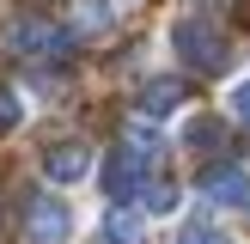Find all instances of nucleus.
I'll return each instance as SVG.
<instances>
[{"instance_id":"obj_8","label":"nucleus","mask_w":250,"mask_h":244,"mask_svg":"<svg viewBox=\"0 0 250 244\" xmlns=\"http://www.w3.org/2000/svg\"><path fill=\"white\" fill-rule=\"evenodd\" d=\"M110 19H116V6H110V0H80V6H73V24H80L85 37H92V31H104Z\"/></svg>"},{"instance_id":"obj_13","label":"nucleus","mask_w":250,"mask_h":244,"mask_svg":"<svg viewBox=\"0 0 250 244\" xmlns=\"http://www.w3.org/2000/svg\"><path fill=\"white\" fill-rule=\"evenodd\" d=\"M189 141H195V146H214V141H220V122H208V116H202V122L189 128Z\"/></svg>"},{"instance_id":"obj_9","label":"nucleus","mask_w":250,"mask_h":244,"mask_svg":"<svg viewBox=\"0 0 250 244\" xmlns=\"http://www.w3.org/2000/svg\"><path fill=\"white\" fill-rule=\"evenodd\" d=\"M183 202V189L171 177H153V189H146V214H171V207Z\"/></svg>"},{"instance_id":"obj_4","label":"nucleus","mask_w":250,"mask_h":244,"mask_svg":"<svg viewBox=\"0 0 250 244\" xmlns=\"http://www.w3.org/2000/svg\"><path fill=\"white\" fill-rule=\"evenodd\" d=\"M141 183H153V177H146V153L116 146V153L104 159V189L116 195V202H128V195H141Z\"/></svg>"},{"instance_id":"obj_5","label":"nucleus","mask_w":250,"mask_h":244,"mask_svg":"<svg viewBox=\"0 0 250 244\" xmlns=\"http://www.w3.org/2000/svg\"><path fill=\"white\" fill-rule=\"evenodd\" d=\"M85 171H92V146L85 141H61V146L43 153V177L49 183H80Z\"/></svg>"},{"instance_id":"obj_15","label":"nucleus","mask_w":250,"mask_h":244,"mask_svg":"<svg viewBox=\"0 0 250 244\" xmlns=\"http://www.w3.org/2000/svg\"><path fill=\"white\" fill-rule=\"evenodd\" d=\"M244 207H250V202H244Z\"/></svg>"},{"instance_id":"obj_6","label":"nucleus","mask_w":250,"mask_h":244,"mask_svg":"<svg viewBox=\"0 0 250 244\" xmlns=\"http://www.w3.org/2000/svg\"><path fill=\"white\" fill-rule=\"evenodd\" d=\"M202 195H208V202H220V207H244V202H250V177H244L238 165H208Z\"/></svg>"},{"instance_id":"obj_3","label":"nucleus","mask_w":250,"mask_h":244,"mask_svg":"<svg viewBox=\"0 0 250 244\" xmlns=\"http://www.w3.org/2000/svg\"><path fill=\"white\" fill-rule=\"evenodd\" d=\"M6 43L19 49V55H37V61H55V55H67V49H73V37L61 31V24H49V19H12Z\"/></svg>"},{"instance_id":"obj_10","label":"nucleus","mask_w":250,"mask_h":244,"mask_svg":"<svg viewBox=\"0 0 250 244\" xmlns=\"http://www.w3.org/2000/svg\"><path fill=\"white\" fill-rule=\"evenodd\" d=\"M110 244H141V214H110Z\"/></svg>"},{"instance_id":"obj_2","label":"nucleus","mask_w":250,"mask_h":244,"mask_svg":"<svg viewBox=\"0 0 250 244\" xmlns=\"http://www.w3.org/2000/svg\"><path fill=\"white\" fill-rule=\"evenodd\" d=\"M24 238L31 244H67L73 238V207L55 202V195H31V207H24Z\"/></svg>"},{"instance_id":"obj_7","label":"nucleus","mask_w":250,"mask_h":244,"mask_svg":"<svg viewBox=\"0 0 250 244\" xmlns=\"http://www.w3.org/2000/svg\"><path fill=\"white\" fill-rule=\"evenodd\" d=\"M183 104V80H146L141 92V116H171Z\"/></svg>"},{"instance_id":"obj_11","label":"nucleus","mask_w":250,"mask_h":244,"mask_svg":"<svg viewBox=\"0 0 250 244\" xmlns=\"http://www.w3.org/2000/svg\"><path fill=\"white\" fill-rule=\"evenodd\" d=\"M19 116H24L19 92H6V85H0V134H12V128H19Z\"/></svg>"},{"instance_id":"obj_1","label":"nucleus","mask_w":250,"mask_h":244,"mask_svg":"<svg viewBox=\"0 0 250 244\" xmlns=\"http://www.w3.org/2000/svg\"><path fill=\"white\" fill-rule=\"evenodd\" d=\"M171 49H177V61L195 67V73H220L226 67V37L208 19H177L171 24Z\"/></svg>"},{"instance_id":"obj_14","label":"nucleus","mask_w":250,"mask_h":244,"mask_svg":"<svg viewBox=\"0 0 250 244\" xmlns=\"http://www.w3.org/2000/svg\"><path fill=\"white\" fill-rule=\"evenodd\" d=\"M183 244H232V238H226V232H214V226H202V232H189Z\"/></svg>"},{"instance_id":"obj_12","label":"nucleus","mask_w":250,"mask_h":244,"mask_svg":"<svg viewBox=\"0 0 250 244\" xmlns=\"http://www.w3.org/2000/svg\"><path fill=\"white\" fill-rule=\"evenodd\" d=\"M226 104H232V116H238V122H250V80L232 85V98H226Z\"/></svg>"}]
</instances>
